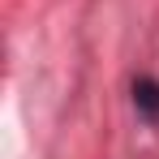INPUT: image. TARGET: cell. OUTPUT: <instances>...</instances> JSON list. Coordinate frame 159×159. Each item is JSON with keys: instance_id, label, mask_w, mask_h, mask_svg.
<instances>
[{"instance_id": "obj_1", "label": "cell", "mask_w": 159, "mask_h": 159, "mask_svg": "<svg viewBox=\"0 0 159 159\" xmlns=\"http://www.w3.org/2000/svg\"><path fill=\"white\" fill-rule=\"evenodd\" d=\"M133 107H138L151 125H159V82L155 78H138L133 82Z\"/></svg>"}]
</instances>
